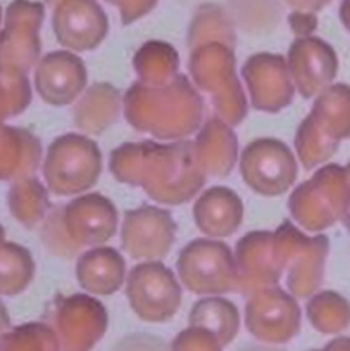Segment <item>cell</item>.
I'll return each instance as SVG.
<instances>
[{"mask_svg":"<svg viewBox=\"0 0 350 351\" xmlns=\"http://www.w3.org/2000/svg\"><path fill=\"white\" fill-rule=\"evenodd\" d=\"M128 123L158 140H185L202 121L203 101L184 75L178 74L165 86L133 82L122 97Z\"/></svg>","mask_w":350,"mask_h":351,"instance_id":"obj_1","label":"cell"},{"mask_svg":"<svg viewBox=\"0 0 350 351\" xmlns=\"http://www.w3.org/2000/svg\"><path fill=\"white\" fill-rule=\"evenodd\" d=\"M205 184L194 143L148 140L141 188L156 203L177 206L194 197Z\"/></svg>","mask_w":350,"mask_h":351,"instance_id":"obj_2","label":"cell"},{"mask_svg":"<svg viewBox=\"0 0 350 351\" xmlns=\"http://www.w3.org/2000/svg\"><path fill=\"white\" fill-rule=\"evenodd\" d=\"M103 156L96 141L81 133H65L49 145L43 176L49 192L58 196L82 195L99 180Z\"/></svg>","mask_w":350,"mask_h":351,"instance_id":"obj_3","label":"cell"},{"mask_svg":"<svg viewBox=\"0 0 350 351\" xmlns=\"http://www.w3.org/2000/svg\"><path fill=\"white\" fill-rule=\"evenodd\" d=\"M125 292L133 313L147 322H166L181 306L183 289L161 261H141L128 273Z\"/></svg>","mask_w":350,"mask_h":351,"instance_id":"obj_4","label":"cell"},{"mask_svg":"<svg viewBox=\"0 0 350 351\" xmlns=\"http://www.w3.org/2000/svg\"><path fill=\"white\" fill-rule=\"evenodd\" d=\"M176 267L181 284L196 295L226 292L236 276L231 251L213 239H195L184 245Z\"/></svg>","mask_w":350,"mask_h":351,"instance_id":"obj_5","label":"cell"},{"mask_svg":"<svg viewBox=\"0 0 350 351\" xmlns=\"http://www.w3.org/2000/svg\"><path fill=\"white\" fill-rule=\"evenodd\" d=\"M177 225L169 210L141 204L125 213L121 225L122 250L137 261H161L176 241Z\"/></svg>","mask_w":350,"mask_h":351,"instance_id":"obj_6","label":"cell"},{"mask_svg":"<svg viewBox=\"0 0 350 351\" xmlns=\"http://www.w3.org/2000/svg\"><path fill=\"white\" fill-rule=\"evenodd\" d=\"M54 319L62 351H92L108 326L104 304L89 293L62 298L56 304Z\"/></svg>","mask_w":350,"mask_h":351,"instance_id":"obj_7","label":"cell"},{"mask_svg":"<svg viewBox=\"0 0 350 351\" xmlns=\"http://www.w3.org/2000/svg\"><path fill=\"white\" fill-rule=\"evenodd\" d=\"M52 30L69 51L97 48L107 36L108 19L97 0H63L52 11Z\"/></svg>","mask_w":350,"mask_h":351,"instance_id":"obj_8","label":"cell"},{"mask_svg":"<svg viewBox=\"0 0 350 351\" xmlns=\"http://www.w3.org/2000/svg\"><path fill=\"white\" fill-rule=\"evenodd\" d=\"M33 81L45 103L62 107L81 96L88 82V73L78 55L69 49H58L38 60Z\"/></svg>","mask_w":350,"mask_h":351,"instance_id":"obj_9","label":"cell"},{"mask_svg":"<svg viewBox=\"0 0 350 351\" xmlns=\"http://www.w3.org/2000/svg\"><path fill=\"white\" fill-rule=\"evenodd\" d=\"M63 219L70 236L81 247L103 245L118 228L115 204L99 192H86L67 202Z\"/></svg>","mask_w":350,"mask_h":351,"instance_id":"obj_10","label":"cell"},{"mask_svg":"<svg viewBox=\"0 0 350 351\" xmlns=\"http://www.w3.org/2000/svg\"><path fill=\"white\" fill-rule=\"evenodd\" d=\"M126 262L122 254L110 245L85 250L77 259L75 277L89 295L110 296L126 281Z\"/></svg>","mask_w":350,"mask_h":351,"instance_id":"obj_11","label":"cell"},{"mask_svg":"<svg viewBox=\"0 0 350 351\" xmlns=\"http://www.w3.org/2000/svg\"><path fill=\"white\" fill-rule=\"evenodd\" d=\"M43 159L40 138L27 129L0 125V181L34 176Z\"/></svg>","mask_w":350,"mask_h":351,"instance_id":"obj_12","label":"cell"},{"mask_svg":"<svg viewBox=\"0 0 350 351\" xmlns=\"http://www.w3.org/2000/svg\"><path fill=\"white\" fill-rule=\"evenodd\" d=\"M122 95L110 82H93L73 108L74 125L86 134H102L111 128L122 108Z\"/></svg>","mask_w":350,"mask_h":351,"instance_id":"obj_13","label":"cell"},{"mask_svg":"<svg viewBox=\"0 0 350 351\" xmlns=\"http://www.w3.org/2000/svg\"><path fill=\"white\" fill-rule=\"evenodd\" d=\"M194 218L205 234L226 236L233 232L239 221V204L229 189L214 186L203 192L195 202Z\"/></svg>","mask_w":350,"mask_h":351,"instance_id":"obj_14","label":"cell"},{"mask_svg":"<svg viewBox=\"0 0 350 351\" xmlns=\"http://www.w3.org/2000/svg\"><path fill=\"white\" fill-rule=\"evenodd\" d=\"M180 58L176 48L162 40L144 43L133 56L137 81L148 86H165L178 75Z\"/></svg>","mask_w":350,"mask_h":351,"instance_id":"obj_15","label":"cell"},{"mask_svg":"<svg viewBox=\"0 0 350 351\" xmlns=\"http://www.w3.org/2000/svg\"><path fill=\"white\" fill-rule=\"evenodd\" d=\"M7 202L11 215L27 229L40 225L52 208L48 188L36 176L12 181Z\"/></svg>","mask_w":350,"mask_h":351,"instance_id":"obj_16","label":"cell"},{"mask_svg":"<svg viewBox=\"0 0 350 351\" xmlns=\"http://www.w3.org/2000/svg\"><path fill=\"white\" fill-rule=\"evenodd\" d=\"M40 30L25 25H4L0 29V67L27 73L40 60Z\"/></svg>","mask_w":350,"mask_h":351,"instance_id":"obj_17","label":"cell"},{"mask_svg":"<svg viewBox=\"0 0 350 351\" xmlns=\"http://www.w3.org/2000/svg\"><path fill=\"white\" fill-rule=\"evenodd\" d=\"M189 326L211 332L221 344H226L236 333L237 315L232 303L222 298L209 296L198 300L188 315Z\"/></svg>","mask_w":350,"mask_h":351,"instance_id":"obj_18","label":"cell"},{"mask_svg":"<svg viewBox=\"0 0 350 351\" xmlns=\"http://www.w3.org/2000/svg\"><path fill=\"white\" fill-rule=\"evenodd\" d=\"M36 263L30 251L14 241L0 247V296L22 293L32 282Z\"/></svg>","mask_w":350,"mask_h":351,"instance_id":"obj_19","label":"cell"},{"mask_svg":"<svg viewBox=\"0 0 350 351\" xmlns=\"http://www.w3.org/2000/svg\"><path fill=\"white\" fill-rule=\"evenodd\" d=\"M198 162L205 173H222L229 166V133L217 119H210L194 141Z\"/></svg>","mask_w":350,"mask_h":351,"instance_id":"obj_20","label":"cell"},{"mask_svg":"<svg viewBox=\"0 0 350 351\" xmlns=\"http://www.w3.org/2000/svg\"><path fill=\"white\" fill-rule=\"evenodd\" d=\"M188 66L192 80L199 88L214 90L222 85L228 73V53L220 44L207 43L192 49Z\"/></svg>","mask_w":350,"mask_h":351,"instance_id":"obj_21","label":"cell"},{"mask_svg":"<svg viewBox=\"0 0 350 351\" xmlns=\"http://www.w3.org/2000/svg\"><path fill=\"white\" fill-rule=\"evenodd\" d=\"M0 351H62L59 337L45 322H25L0 339Z\"/></svg>","mask_w":350,"mask_h":351,"instance_id":"obj_22","label":"cell"},{"mask_svg":"<svg viewBox=\"0 0 350 351\" xmlns=\"http://www.w3.org/2000/svg\"><path fill=\"white\" fill-rule=\"evenodd\" d=\"M32 101L27 73L0 67V125L23 112Z\"/></svg>","mask_w":350,"mask_h":351,"instance_id":"obj_23","label":"cell"},{"mask_svg":"<svg viewBox=\"0 0 350 351\" xmlns=\"http://www.w3.org/2000/svg\"><path fill=\"white\" fill-rule=\"evenodd\" d=\"M148 149V140L139 143H124L110 154L108 167L118 182L141 186L144 160Z\"/></svg>","mask_w":350,"mask_h":351,"instance_id":"obj_24","label":"cell"},{"mask_svg":"<svg viewBox=\"0 0 350 351\" xmlns=\"http://www.w3.org/2000/svg\"><path fill=\"white\" fill-rule=\"evenodd\" d=\"M40 237L47 251L56 256L70 258L78 254L82 248L73 240L65 225L63 206H56L49 210L41 222Z\"/></svg>","mask_w":350,"mask_h":351,"instance_id":"obj_25","label":"cell"},{"mask_svg":"<svg viewBox=\"0 0 350 351\" xmlns=\"http://www.w3.org/2000/svg\"><path fill=\"white\" fill-rule=\"evenodd\" d=\"M221 346L211 332L198 326H188L172 340L170 351H221Z\"/></svg>","mask_w":350,"mask_h":351,"instance_id":"obj_26","label":"cell"},{"mask_svg":"<svg viewBox=\"0 0 350 351\" xmlns=\"http://www.w3.org/2000/svg\"><path fill=\"white\" fill-rule=\"evenodd\" d=\"M45 16V7L40 1L12 0L4 12V25H25L40 30Z\"/></svg>","mask_w":350,"mask_h":351,"instance_id":"obj_27","label":"cell"},{"mask_svg":"<svg viewBox=\"0 0 350 351\" xmlns=\"http://www.w3.org/2000/svg\"><path fill=\"white\" fill-rule=\"evenodd\" d=\"M110 351H170V346L161 336L136 332L119 339Z\"/></svg>","mask_w":350,"mask_h":351,"instance_id":"obj_28","label":"cell"},{"mask_svg":"<svg viewBox=\"0 0 350 351\" xmlns=\"http://www.w3.org/2000/svg\"><path fill=\"white\" fill-rule=\"evenodd\" d=\"M118 8L121 23L130 25L155 8L159 0H104Z\"/></svg>","mask_w":350,"mask_h":351,"instance_id":"obj_29","label":"cell"},{"mask_svg":"<svg viewBox=\"0 0 350 351\" xmlns=\"http://www.w3.org/2000/svg\"><path fill=\"white\" fill-rule=\"evenodd\" d=\"M11 329V319L10 314L4 306V303L0 300V339Z\"/></svg>","mask_w":350,"mask_h":351,"instance_id":"obj_30","label":"cell"},{"mask_svg":"<svg viewBox=\"0 0 350 351\" xmlns=\"http://www.w3.org/2000/svg\"><path fill=\"white\" fill-rule=\"evenodd\" d=\"M5 243V230L3 228V225L0 223V247Z\"/></svg>","mask_w":350,"mask_h":351,"instance_id":"obj_31","label":"cell"},{"mask_svg":"<svg viewBox=\"0 0 350 351\" xmlns=\"http://www.w3.org/2000/svg\"><path fill=\"white\" fill-rule=\"evenodd\" d=\"M63 0H45V3L49 5V7H52V8H55L59 3H62Z\"/></svg>","mask_w":350,"mask_h":351,"instance_id":"obj_32","label":"cell"},{"mask_svg":"<svg viewBox=\"0 0 350 351\" xmlns=\"http://www.w3.org/2000/svg\"><path fill=\"white\" fill-rule=\"evenodd\" d=\"M1 19H3V10H1V5H0V25H1Z\"/></svg>","mask_w":350,"mask_h":351,"instance_id":"obj_33","label":"cell"}]
</instances>
